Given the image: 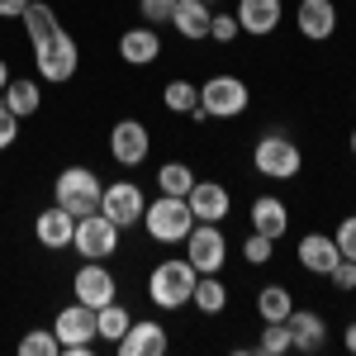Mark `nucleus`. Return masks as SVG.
Here are the masks:
<instances>
[{"label":"nucleus","mask_w":356,"mask_h":356,"mask_svg":"<svg viewBox=\"0 0 356 356\" xmlns=\"http://www.w3.org/2000/svg\"><path fill=\"white\" fill-rule=\"evenodd\" d=\"M195 280H200V271H195L186 257H166V261H157L152 266V275H147V300L157 304V309H186L195 295Z\"/></svg>","instance_id":"f257e3e1"},{"label":"nucleus","mask_w":356,"mask_h":356,"mask_svg":"<svg viewBox=\"0 0 356 356\" xmlns=\"http://www.w3.org/2000/svg\"><path fill=\"white\" fill-rule=\"evenodd\" d=\"M143 228H147V238L162 247H176L191 238L195 228V214H191V200L186 195H157L147 209H143Z\"/></svg>","instance_id":"f03ea898"},{"label":"nucleus","mask_w":356,"mask_h":356,"mask_svg":"<svg viewBox=\"0 0 356 356\" xmlns=\"http://www.w3.org/2000/svg\"><path fill=\"white\" fill-rule=\"evenodd\" d=\"M100 195H105V181H100L90 166H62L57 181H53V204H62V209L76 214V219H86V214L100 209Z\"/></svg>","instance_id":"7ed1b4c3"},{"label":"nucleus","mask_w":356,"mask_h":356,"mask_svg":"<svg viewBox=\"0 0 356 356\" xmlns=\"http://www.w3.org/2000/svg\"><path fill=\"white\" fill-rule=\"evenodd\" d=\"M33 48V67H38V76L48 86H62L76 76V67H81V48H76V38L67 33V29H53L48 38H38V43H29Z\"/></svg>","instance_id":"20e7f679"},{"label":"nucleus","mask_w":356,"mask_h":356,"mask_svg":"<svg viewBox=\"0 0 356 356\" xmlns=\"http://www.w3.org/2000/svg\"><path fill=\"white\" fill-rule=\"evenodd\" d=\"M304 166V152L290 134H261L252 147V171L266 181H295Z\"/></svg>","instance_id":"39448f33"},{"label":"nucleus","mask_w":356,"mask_h":356,"mask_svg":"<svg viewBox=\"0 0 356 356\" xmlns=\"http://www.w3.org/2000/svg\"><path fill=\"white\" fill-rule=\"evenodd\" d=\"M247 105H252V90L233 72H219V76H209V81L200 86V110H204V119H238V114H247Z\"/></svg>","instance_id":"423d86ee"},{"label":"nucleus","mask_w":356,"mask_h":356,"mask_svg":"<svg viewBox=\"0 0 356 356\" xmlns=\"http://www.w3.org/2000/svg\"><path fill=\"white\" fill-rule=\"evenodd\" d=\"M186 261L200 275H219L228 261V238L219 233V223H195L191 238H186Z\"/></svg>","instance_id":"0eeeda50"},{"label":"nucleus","mask_w":356,"mask_h":356,"mask_svg":"<svg viewBox=\"0 0 356 356\" xmlns=\"http://www.w3.org/2000/svg\"><path fill=\"white\" fill-rule=\"evenodd\" d=\"M119 233H124V228L95 209V214L76 219V238H72V247L81 252L86 261H105V257H114V247H119Z\"/></svg>","instance_id":"6e6552de"},{"label":"nucleus","mask_w":356,"mask_h":356,"mask_svg":"<svg viewBox=\"0 0 356 356\" xmlns=\"http://www.w3.org/2000/svg\"><path fill=\"white\" fill-rule=\"evenodd\" d=\"M53 332H57V342H62V352H90V342L100 337V332H95V309L81 304V300H72L53 318Z\"/></svg>","instance_id":"1a4fd4ad"},{"label":"nucleus","mask_w":356,"mask_h":356,"mask_svg":"<svg viewBox=\"0 0 356 356\" xmlns=\"http://www.w3.org/2000/svg\"><path fill=\"white\" fill-rule=\"evenodd\" d=\"M110 157L119 166H143L152 157V129L143 119H119L110 129Z\"/></svg>","instance_id":"9d476101"},{"label":"nucleus","mask_w":356,"mask_h":356,"mask_svg":"<svg viewBox=\"0 0 356 356\" xmlns=\"http://www.w3.org/2000/svg\"><path fill=\"white\" fill-rule=\"evenodd\" d=\"M143 209H147V195H143V186H138V181H110V186H105V195H100V214H105V219H114L119 228L143 223Z\"/></svg>","instance_id":"9b49d317"},{"label":"nucleus","mask_w":356,"mask_h":356,"mask_svg":"<svg viewBox=\"0 0 356 356\" xmlns=\"http://www.w3.org/2000/svg\"><path fill=\"white\" fill-rule=\"evenodd\" d=\"M114 347H119V356H166L171 337H166V328L157 318H134L129 332H124Z\"/></svg>","instance_id":"f8f14e48"},{"label":"nucleus","mask_w":356,"mask_h":356,"mask_svg":"<svg viewBox=\"0 0 356 356\" xmlns=\"http://www.w3.org/2000/svg\"><path fill=\"white\" fill-rule=\"evenodd\" d=\"M72 290H76V300L90 304V309L119 300V280H114V271H105L100 261H86L81 271L72 275Z\"/></svg>","instance_id":"ddd939ff"},{"label":"nucleus","mask_w":356,"mask_h":356,"mask_svg":"<svg viewBox=\"0 0 356 356\" xmlns=\"http://www.w3.org/2000/svg\"><path fill=\"white\" fill-rule=\"evenodd\" d=\"M295 29H300V38H309V43H328L332 33H337V5L332 0H300Z\"/></svg>","instance_id":"4468645a"},{"label":"nucleus","mask_w":356,"mask_h":356,"mask_svg":"<svg viewBox=\"0 0 356 356\" xmlns=\"http://www.w3.org/2000/svg\"><path fill=\"white\" fill-rule=\"evenodd\" d=\"M33 238H38V247H48V252L72 247V238H76V214H67L62 204L38 209V219H33Z\"/></svg>","instance_id":"2eb2a0df"},{"label":"nucleus","mask_w":356,"mask_h":356,"mask_svg":"<svg viewBox=\"0 0 356 356\" xmlns=\"http://www.w3.org/2000/svg\"><path fill=\"white\" fill-rule=\"evenodd\" d=\"M238 29L243 33H252V38H271L275 29H280V19H285V5L280 0H238Z\"/></svg>","instance_id":"dca6fc26"},{"label":"nucleus","mask_w":356,"mask_h":356,"mask_svg":"<svg viewBox=\"0 0 356 356\" xmlns=\"http://www.w3.org/2000/svg\"><path fill=\"white\" fill-rule=\"evenodd\" d=\"M247 219H252V233H261V238L275 243V238L290 233V204L280 195H257L252 209H247Z\"/></svg>","instance_id":"f3484780"},{"label":"nucleus","mask_w":356,"mask_h":356,"mask_svg":"<svg viewBox=\"0 0 356 356\" xmlns=\"http://www.w3.org/2000/svg\"><path fill=\"white\" fill-rule=\"evenodd\" d=\"M186 200H191L195 223H223V219H228V204H233L223 181H195Z\"/></svg>","instance_id":"a211bd4d"},{"label":"nucleus","mask_w":356,"mask_h":356,"mask_svg":"<svg viewBox=\"0 0 356 356\" xmlns=\"http://www.w3.org/2000/svg\"><path fill=\"white\" fill-rule=\"evenodd\" d=\"M285 328H290V347L295 352H323L328 347V323L314 309H290Z\"/></svg>","instance_id":"6ab92c4d"},{"label":"nucleus","mask_w":356,"mask_h":356,"mask_svg":"<svg viewBox=\"0 0 356 356\" xmlns=\"http://www.w3.org/2000/svg\"><path fill=\"white\" fill-rule=\"evenodd\" d=\"M119 57H124L129 67H152V62L162 57V38H157V29H152V24L124 29V33H119Z\"/></svg>","instance_id":"aec40b11"},{"label":"nucleus","mask_w":356,"mask_h":356,"mask_svg":"<svg viewBox=\"0 0 356 356\" xmlns=\"http://www.w3.org/2000/svg\"><path fill=\"white\" fill-rule=\"evenodd\" d=\"M295 257H300L304 271L314 275H328L337 261H342V252H337V243H332V233H304L300 247H295Z\"/></svg>","instance_id":"412c9836"},{"label":"nucleus","mask_w":356,"mask_h":356,"mask_svg":"<svg viewBox=\"0 0 356 356\" xmlns=\"http://www.w3.org/2000/svg\"><path fill=\"white\" fill-rule=\"evenodd\" d=\"M209 19H214V10L204 0H176V10H171V29L186 43H204L209 38Z\"/></svg>","instance_id":"4be33fe9"},{"label":"nucleus","mask_w":356,"mask_h":356,"mask_svg":"<svg viewBox=\"0 0 356 356\" xmlns=\"http://www.w3.org/2000/svg\"><path fill=\"white\" fill-rule=\"evenodd\" d=\"M0 105L10 114H19V119H29V114L43 110V90H38V81H29V76H10V86L0 90Z\"/></svg>","instance_id":"5701e85b"},{"label":"nucleus","mask_w":356,"mask_h":356,"mask_svg":"<svg viewBox=\"0 0 356 356\" xmlns=\"http://www.w3.org/2000/svg\"><path fill=\"white\" fill-rule=\"evenodd\" d=\"M290 309H295V295H290L285 285H266V290L257 295V318H261V323H285Z\"/></svg>","instance_id":"b1692460"},{"label":"nucleus","mask_w":356,"mask_h":356,"mask_svg":"<svg viewBox=\"0 0 356 356\" xmlns=\"http://www.w3.org/2000/svg\"><path fill=\"white\" fill-rule=\"evenodd\" d=\"M19 24H24L29 43H38V38H48L53 29H62V24H57V10L48 5V0H29V10L19 15Z\"/></svg>","instance_id":"393cba45"},{"label":"nucleus","mask_w":356,"mask_h":356,"mask_svg":"<svg viewBox=\"0 0 356 356\" xmlns=\"http://www.w3.org/2000/svg\"><path fill=\"white\" fill-rule=\"evenodd\" d=\"M191 304L204 314V318H214V314H223V304H228V285H223V280H214V275H200V280H195Z\"/></svg>","instance_id":"a878e982"},{"label":"nucleus","mask_w":356,"mask_h":356,"mask_svg":"<svg viewBox=\"0 0 356 356\" xmlns=\"http://www.w3.org/2000/svg\"><path fill=\"white\" fill-rule=\"evenodd\" d=\"M129 323H134V314H129L119 300H110V304H100V309H95V332H100L105 342H119V337L129 332Z\"/></svg>","instance_id":"bb28decb"},{"label":"nucleus","mask_w":356,"mask_h":356,"mask_svg":"<svg viewBox=\"0 0 356 356\" xmlns=\"http://www.w3.org/2000/svg\"><path fill=\"white\" fill-rule=\"evenodd\" d=\"M200 181L191 162H166L157 166V195H191V186Z\"/></svg>","instance_id":"cd10ccee"},{"label":"nucleus","mask_w":356,"mask_h":356,"mask_svg":"<svg viewBox=\"0 0 356 356\" xmlns=\"http://www.w3.org/2000/svg\"><path fill=\"white\" fill-rule=\"evenodd\" d=\"M162 105H166L171 114H191L195 105H200V86H191L186 76L166 81V86H162Z\"/></svg>","instance_id":"c85d7f7f"},{"label":"nucleus","mask_w":356,"mask_h":356,"mask_svg":"<svg viewBox=\"0 0 356 356\" xmlns=\"http://www.w3.org/2000/svg\"><path fill=\"white\" fill-rule=\"evenodd\" d=\"M285 352H295V347H290V328H285V323H261L257 356H285Z\"/></svg>","instance_id":"c756f323"},{"label":"nucleus","mask_w":356,"mask_h":356,"mask_svg":"<svg viewBox=\"0 0 356 356\" xmlns=\"http://www.w3.org/2000/svg\"><path fill=\"white\" fill-rule=\"evenodd\" d=\"M57 352H62V342L53 328H33L19 337V356H57Z\"/></svg>","instance_id":"7c9ffc66"},{"label":"nucleus","mask_w":356,"mask_h":356,"mask_svg":"<svg viewBox=\"0 0 356 356\" xmlns=\"http://www.w3.org/2000/svg\"><path fill=\"white\" fill-rule=\"evenodd\" d=\"M171 10H176V0H138V15H143V24H171Z\"/></svg>","instance_id":"2f4dec72"},{"label":"nucleus","mask_w":356,"mask_h":356,"mask_svg":"<svg viewBox=\"0 0 356 356\" xmlns=\"http://www.w3.org/2000/svg\"><path fill=\"white\" fill-rule=\"evenodd\" d=\"M271 257H275V243L261 238V233H252V238L243 243V261L247 266H261V261H271Z\"/></svg>","instance_id":"473e14b6"},{"label":"nucleus","mask_w":356,"mask_h":356,"mask_svg":"<svg viewBox=\"0 0 356 356\" xmlns=\"http://www.w3.org/2000/svg\"><path fill=\"white\" fill-rule=\"evenodd\" d=\"M332 243H337V252H342L347 261H356V214H347V219L332 228Z\"/></svg>","instance_id":"72a5a7b5"},{"label":"nucleus","mask_w":356,"mask_h":356,"mask_svg":"<svg viewBox=\"0 0 356 356\" xmlns=\"http://www.w3.org/2000/svg\"><path fill=\"white\" fill-rule=\"evenodd\" d=\"M238 33H243V29H238V15H214V19H209V38L223 43V48H228Z\"/></svg>","instance_id":"f704fd0d"},{"label":"nucleus","mask_w":356,"mask_h":356,"mask_svg":"<svg viewBox=\"0 0 356 356\" xmlns=\"http://www.w3.org/2000/svg\"><path fill=\"white\" fill-rule=\"evenodd\" d=\"M328 280L342 290V295H352V290H356V261H347V257H342V261L328 271Z\"/></svg>","instance_id":"c9c22d12"},{"label":"nucleus","mask_w":356,"mask_h":356,"mask_svg":"<svg viewBox=\"0 0 356 356\" xmlns=\"http://www.w3.org/2000/svg\"><path fill=\"white\" fill-rule=\"evenodd\" d=\"M15 138H19V114H10L5 105H0V152L15 147Z\"/></svg>","instance_id":"e433bc0d"},{"label":"nucleus","mask_w":356,"mask_h":356,"mask_svg":"<svg viewBox=\"0 0 356 356\" xmlns=\"http://www.w3.org/2000/svg\"><path fill=\"white\" fill-rule=\"evenodd\" d=\"M29 10V0H0V19H19Z\"/></svg>","instance_id":"4c0bfd02"},{"label":"nucleus","mask_w":356,"mask_h":356,"mask_svg":"<svg viewBox=\"0 0 356 356\" xmlns=\"http://www.w3.org/2000/svg\"><path fill=\"white\" fill-rule=\"evenodd\" d=\"M342 347L356 356V323H347V332H342Z\"/></svg>","instance_id":"58836bf2"},{"label":"nucleus","mask_w":356,"mask_h":356,"mask_svg":"<svg viewBox=\"0 0 356 356\" xmlns=\"http://www.w3.org/2000/svg\"><path fill=\"white\" fill-rule=\"evenodd\" d=\"M5 86H10V62L0 57V90H5Z\"/></svg>","instance_id":"ea45409f"},{"label":"nucleus","mask_w":356,"mask_h":356,"mask_svg":"<svg viewBox=\"0 0 356 356\" xmlns=\"http://www.w3.org/2000/svg\"><path fill=\"white\" fill-rule=\"evenodd\" d=\"M352 157H356V129H352Z\"/></svg>","instance_id":"a19ab883"},{"label":"nucleus","mask_w":356,"mask_h":356,"mask_svg":"<svg viewBox=\"0 0 356 356\" xmlns=\"http://www.w3.org/2000/svg\"><path fill=\"white\" fill-rule=\"evenodd\" d=\"M204 5H214V0H204Z\"/></svg>","instance_id":"79ce46f5"}]
</instances>
